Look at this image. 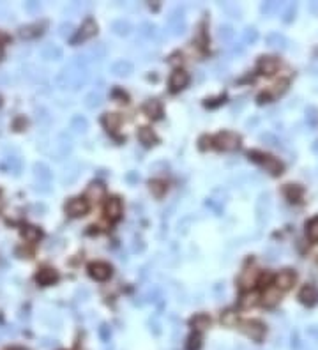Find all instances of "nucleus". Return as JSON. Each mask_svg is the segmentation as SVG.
Segmentation results:
<instances>
[{"mask_svg": "<svg viewBox=\"0 0 318 350\" xmlns=\"http://www.w3.org/2000/svg\"><path fill=\"white\" fill-rule=\"evenodd\" d=\"M308 113H310V115H308L310 122H311V124H315V122H317V119H318V112L315 108H310V110H308Z\"/></svg>", "mask_w": 318, "mask_h": 350, "instance_id": "29", "label": "nucleus"}, {"mask_svg": "<svg viewBox=\"0 0 318 350\" xmlns=\"http://www.w3.org/2000/svg\"><path fill=\"white\" fill-rule=\"evenodd\" d=\"M317 143H318V142H317ZM317 149H318V145H317V147H315V151H317Z\"/></svg>", "mask_w": 318, "mask_h": 350, "instance_id": "35", "label": "nucleus"}, {"mask_svg": "<svg viewBox=\"0 0 318 350\" xmlns=\"http://www.w3.org/2000/svg\"><path fill=\"white\" fill-rule=\"evenodd\" d=\"M285 193H286V196L290 198V202H299V198H301V194H302V190L299 186H290L285 190Z\"/></svg>", "mask_w": 318, "mask_h": 350, "instance_id": "21", "label": "nucleus"}, {"mask_svg": "<svg viewBox=\"0 0 318 350\" xmlns=\"http://www.w3.org/2000/svg\"><path fill=\"white\" fill-rule=\"evenodd\" d=\"M65 211H67L69 216H73V218L83 216V214H87V211H89V200L87 198L69 200L67 205H65Z\"/></svg>", "mask_w": 318, "mask_h": 350, "instance_id": "6", "label": "nucleus"}, {"mask_svg": "<svg viewBox=\"0 0 318 350\" xmlns=\"http://www.w3.org/2000/svg\"><path fill=\"white\" fill-rule=\"evenodd\" d=\"M57 280H59V274H57L55 271H52V269H43V271L37 272V281L44 286L52 285Z\"/></svg>", "mask_w": 318, "mask_h": 350, "instance_id": "13", "label": "nucleus"}, {"mask_svg": "<svg viewBox=\"0 0 318 350\" xmlns=\"http://www.w3.org/2000/svg\"><path fill=\"white\" fill-rule=\"evenodd\" d=\"M262 140L263 142H269V145H276V143H278V140L274 138V136H272V134H262Z\"/></svg>", "mask_w": 318, "mask_h": 350, "instance_id": "31", "label": "nucleus"}, {"mask_svg": "<svg viewBox=\"0 0 318 350\" xmlns=\"http://www.w3.org/2000/svg\"><path fill=\"white\" fill-rule=\"evenodd\" d=\"M104 211H106V216L110 221H117L119 218H121L122 214V205H121V200L115 198V196H112V198L106 200V207H104Z\"/></svg>", "mask_w": 318, "mask_h": 350, "instance_id": "10", "label": "nucleus"}, {"mask_svg": "<svg viewBox=\"0 0 318 350\" xmlns=\"http://www.w3.org/2000/svg\"><path fill=\"white\" fill-rule=\"evenodd\" d=\"M119 122H121V119H119L117 113H110V115L104 117V124L108 126V129L115 131L117 127H119Z\"/></svg>", "mask_w": 318, "mask_h": 350, "instance_id": "22", "label": "nucleus"}, {"mask_svg": "<svg viewBox=\"0 0 318 350\" xmlns=\"http://www.w3.org/2000/svg\"><path fill=\"white\" fill-rule=\"evenodd\" d=\"M306 228H308V237H310L313 242H317L318 241V216L313 218V220L308 223Z\"/></svg>", "mask_w": 318, "mask_h": 350, "instance_id": "18", "label": "nucleus"}, {"mask_svg": "<svg viewBox=\"0 0 318 350\" xmlns=\"http://www.w3.org/2000/svg\"><path fill=\"white\" fill-rule=\"evenodd\" d=\"M311 11H318V4H311Z\"/></svg>", "mask_w": 318, "mask_h": 350, "instance_id": "32", "label": "nucleus"}, {"mask_svg": "<svg viewBox=\"0 0 318 350\" xmlns=\"http://www.w3.org/2000/svg\"><path fill=\"white\" fill-rule=\"evenodd\" d=\"M0 39H5V35H2V34H0Z\"/></svg>", "mask_w": 318, "mask_h": 350, "instance_id": "34", "label": "nucleus"}, {"mask_svg": "<svg viewBox=\"0 0 318 350\" xmlns=\"http://www.w3.org/2000/svg\"><path fill=\"white\" fill-rule=\"evenodd\" d=\"M214 145L221 151H237L241 145V136L232 133V131H224L214 138Z\"/></svg>", "mask_w": 318, "mask_h": 350, "instance_id": "2", "label": "nucleus"}, {"mask_svg": "<svg viewBox=\"0 0 318 350\" xmlns=\"http://www.w3.org/2000/svg\"><path fill=\"white\" fill-rule=\"evenodd\" d=\"M258 283H260V286H262V288H269V283H271V274H269V272L262 274V278H260V281H258Z\"/></svg>", "mask_w": 318, "mask_h": 350, "instance_id": "27", "label": "nucleus"}, {"mask_svg": "<svg viewBox=\"0 0 318 350\" xmlns=\"http://www.w3.org/2000/svg\"><path fill=\"white\" fill-rule=\"evenodd\" d=\"M200 345H202V343H200V334H193V336L190 338V343H188V350H198L200 349Z\"/></svg>", "mask_w": 318, "mask_h": 350, "instance_id": "24", "label": "nucleus"}, {"mask_svg": "<svg viewBox=\"0 0 318 350\" xmlns=\"http://www.w3.org/2000/svg\"><path fill=\"white\" fill-rule=\"evenodd\" d=\"M267 43L271 44V46H274V48H285L286 46V39H285L283 35H280V34H271L269 37H267Z\"/></svg>", "mask_w": 318, "mask_h": 350, "instance_id": "20", "label": "nucleus"}, {"mask_svg": "<svg viewBox=\"0 0 318 350\" xmlns=\"http://www.w3.org/2000/svg\"><path fill=\"white\" fill-rule=\"evenodd\" d=\"M258 67H260V71L263 74H274L276 69H278V61H276L274 57H262Z\"/></svg>", "mask_w": 318, "mask_h": 350, "instance_id": "12", "label": "nucleus"}, {"mask_svg": "<svg viewBox=\"0 0 318 350\" xmlns=\"http://www.w3.org/2000/svg\"><path fill=\"white\" fill-rule=\"evenodd\" d=\"M293 13H295V5H288V11L285 13V22H290V18H292Z\"/></svg>", "mask_w": 318, "mask_h": 350, "instance_id": "30", "label": "nucleus"}, {"mask_svg": "<svg viewBox=\"0 0 318 350\" xmlns=\"http://www.w3.org/2000/svg\"><path fill=\"white\" fill-rule=\"evenodd\" d=\"M112 265H108L106 262H94L89 265V274L97 281H106L112 276Z\"/></svg>", "mask_w": 318, "mask_h": 350, "instance_id": "5", "label": "nucleus"}, {"mask_svg": "<svg viewBox=\"0 0 318 350\" xmlns=\"http://www.w3.org/2000/svg\"><path fill=\"white\" fill-rule=\"evenodd\" d=\"M143 110H145L147 115L152 117V119H158V117L161 115V104H159L158 101H149V103L143 106Z\"/></svg>", "mask_w": 318, "mask_h": 350, "instance_id": "16", "label": "nucleus"}, {"mask_svg": "<svg viewBox=\"0 0 318 350\" xmlns=\"http://www.w3.org/2000/svg\"><path fill=\"white\" fill-rule=\"evenodd\" d=\"M138 138H140V142H142L143 145H152V143L156 142L154 133H152V129H149V127H142V129L138 131Z\"/></svg>", "mask_w": 318, "mask_h": 350, "instance_id": "15", "label": "nucleus"}, {"mask_svg": "<svg viewBox=\"0 0 318 350\" xmlns=\"http://www.w3.org/2000/svg\"><path fill=\"white\" fill-rule=\"evenodd\" d=\"M209 324H211V318L207 315H196L191 320V325H193L196 331H203L205 327H209Z\"/></svg>", "mask_w": 318, "mask_h": 350, "instance_id": "17", "label": "nucleus"}, {"mask_svg": "<svg viewBox=\"0 0 318 350\" xmlns=\"http://www.w3.org/2000/svg\"><path fill=\"white\" fill-rule=\"evenodd\" d=\"M244 37H246V41H251V43H254V41H256V37H258V34H256V31H254V29H248V31H246V34H244Z\"/></svg>", "mask_w": 318, "mask_h": 350, "instance_id": "28", "label": "nucleus"}, {"mask_svg": "<svg viewBox=\"0 0 318 350\" xmlns=\"http://www.w3.org/2000/svg\"><path fill=\"white\" fill-rule=\"evenodd\" d=\"M299 301L304 306H315L318 303V288L315 285H306L299 292Z\"/></svg>", "mask_w": 318, "mask_h": 350, "instance_id": "7", "label": "nucleus"}, {"mask_svg": "<svg viewBox=\"0 0 318 350\" xmlns=\"http://www.w3.org/2000/svg\"><path fill=\"white\" fill-rule=\"evenodd\" d=\"M250 158L254 161V163L265 166L272 175H280V173L283 172V164L276 159V158H272V156H267V154H262V152L253 151V152H250Z\"/></svg>", "mask_w": 318, "mask_h": 350, "instance_id": "1", "label": "nucleus"}, {"mask_svg": "<svg viewBox=\"0 0 318 350\" xmlns=\"http://www.w3.org/2000/svg\"><path fill=\"white\" fill-rule=\"evenodd\" d=\"M256 299H258V295L256 294H248V295H244L242 297V301H241V304L244 308H248V306H254L256 304Z\"/></svg>", "mask_w": 318, "mask_h": 350, "instance_id": "23", "label": "nucleus"}, {"mask_svg": "<svg viewBox=\"0 0 318 350\" xmlns=\"http://www.w3.org/2000/svg\"><path fill=\"white\" fill-rule=\"evenodd\" d=\"M295 280H297L295 272L290 271V269H285V271H281L280 274L274 278V285H276V288L280 290V292H285V290L292 288V285L295 283Z\"/></svg>", "mask_w": 318, "mask_h": 350, "instance_id": "4", "label": "nucleus"}, {"mask_svg": "<svg viewBox=\"0 0 318 350\" xmlns=\"http://www.w3.org/2000/svg\"><path fill=\"white\" fill-rule=\"evenodd\" d=\"M2 55H4V50H2V46H0V59H2Z\"/></svg>", "mask_w": 318, "mask_h": 350, "instance_id": "33", "label": "nucleus"}, {"mask_svg": "<svg viewBox=\"0 0 318 350\" xmlns=\"http://www.w3.org/2000/svg\"><path fill=\"white\" fill-rule=\"evenodd\" d=\"M89 194H95V198H101L104 194V188L101 186V184H92V186L89 188Z\"/></svg>", "mask_w": 318, "mask_h": 350, "instance_id": "25", "label": "nucleus"}, {"mask_svg": "<svg viewBox=\"0 0 318 350\" xmlns=\"http://www.w3.org/2000/svg\"><path fill=\"white\" fill-rule=\"evenodd\" d=\"M151 190L154 191L158 196H161L163 194V191L166 190V188L163 186V182H159V181H154V182H151Z\"/></svg>", "mask_w": 318, "mask_h": 350, "instance_id": "26", "label": "nucleus"}, {"mask_svg": "<svg viewBox=\"0 0 318 350\" xmlns=\"http://www.w3.org/2000/svg\"><path fill=\"white\" fill-rule=\"evenodd\" d=\"M280 290L276 288H265V292H263V304L265 306H274L278 301H280Z\"/></svg>", "mask_w": 318, "mask_h": 350, "instance_id": "14", "label": "nucleus"}, {"mask_svg": "<svg viewBox=\"0 0 318 350\" xmlns=\"http://www.w3.org/2000/svg\"><path fill=\"white\" fill-rule=\"evenodd\" d=\"M188 83H190V74L182 69H177V71H173L172 78H170V91L179 92V91H182Z\"/></svg>", "mask_w": 318, "mask_h": 350, "instance_id": "8", "label": "nucleus"}, {"mask_svg": "<svg viewBox=\"0 0 318 350\" xmlns=\"http://www.w3.org/2000/svg\"><path fill=\"white\" fill-rule=\"evenodd\" d=\"M23 235H25L27 241H39L41 239V232H39V228H35V226H25L23 228Z\"/></svg>", "mask_w": 318, "mask_h": 350, "instance_id": "19", "label": "nucleus"}, {"mask_svg": "<svg viewBox=\"0 0 318 350\" xmlns=\"http://www.w3.org/2000/svg\"><path fill=\"white\" fill-rule=\"evenodd\" d=\"M94 34H95V23L92 22V20H87L85 25L80 29V32H78V35L73 39V41L74 43H80V41H85V39H89Z\"/></svg>", "mask_w": 318, "mask_h": 350, "instance_id": "11", "label": "nucleus"}, {"mask_svg": "<svg viewBox=\"0 0 318 350\" xmlns=\"http://www.w3.org/2000/svg\"><path fill=\"white\" fill-rule=\"evenodd\" d=\"M242 331L251 340H254V342H262L263 336H265V327L258 320H246V322H242Z\"/></svg>", "mask_w": 318, "mask_h": 350, "instance_id": "3", "label": "nucleus"}, {"mask_svg": "<svg viewBox=\"0 0 318 350\" xmlns=\"http://www.w3.org/2000/svg\"><path fill=\"white\" fill-rule=\"evenodd\" d=\"M258 280V271L254 267H248L242 271L241 278H239V285H241L242 290H250L251 286H254Z\"/></svg>", "mask_w": 318, "mask_h": 350, "instance_id": "9", "label": "nucleus"}]
</instances>
